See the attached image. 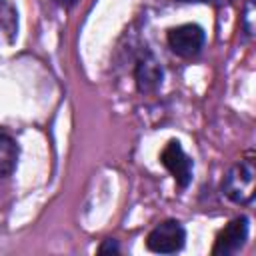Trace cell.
Wrapping results in <instances>:
<instances>
[{"label": "cell", "mask_w": 256, "mask_h": 256, "mask_svg": "<svg viewBox=\"0 0 256 256\" xmlns=\"http://www.w3.org/2000/svg\"><path fill=\"white\" fill-rule=\"evenodd\" d=\"M98 252L100 254H106V252H118V244H116V240H104L102 242V246L98 248Z\"/></svg>", "instance_id": "cell-9"}, {"label": "cell", "mask_w": 256, "mask_h": 256, "mask_svg": "<svg viewBox=\"0 0 256 256\" xmlns=\"http://www.w3.org/2000/svg\"><path fill=\"white\" fill-rule=\"evenodd\" d=\"M166 38L174 54L182 58H192L202 50L206 34L198 24H180L176 28H170Z\"/></svg>", "instance_id": "cell-3"}, {"label": "cell", "mask_w": 256, "mask_h": 256, "mask_svg": "<svg viewBox=\"0 0 256 256\" xmlns=\"http://www.w3.org/2000/svg\"><path fill=\"white\" fill-rule=\"evenodd\" d=\"M178 2H216V4H224L226 0H178Z\"/></svg>", "instance_id": "cell-11"}, {"label": "cell", "mask_w": 256, "mask_h": 256, "mask_svg": "<svg viewBox=\"0 0 256 256\" xmlns=\"http://www.w3.org/2000/svg\"><path fill=\"white\" fill-rule=\"evenodd\" d=\"M246 238H248V218L238 216L220 230V234L216 236V242L212 246V254H216V256L236 254L244 246Z\"/></svg>", "instance_id": "cell-5"}, {"label": "cell", "mask_w": 256, "mask_h": 256, "mask_svg": "<svg viewBox=\"0 0 256 256\" xmlns=\"http://www.w3.org/2000/svg\"><path fill=\"white\" fill-rule=\"evenodd\" d=\"M18 162V144L12 136L0 132V178L12 174Z\"/></svg>", "instance_id": "cell-7"}, {"label": "cell", "mask_w": 256, "mask_h": 256, "mask_svg": "<svg viewBox=\"0 0 256 256\" xmlns=\"http://www.w3.org/2000/svg\"><path fill=\"white\" fill-rule=\"evenodd\" d=\"M160 162L174 176V180H176V184L180 188H186L192 182V168H194V164H192L190 156L182 150L178 140H170L164 146V150L160 154Z\"/></svg>", "instance_id": "cell-4"}, {"label": "cell", "mask_w": 256, "mask_h": 256, "mask_svg": "<svg viewBox=\"0 0 256 256\" xmlns=\"http://www.w3.org/2000/svg\"><path fill=\"white\" fill-rule=\"evenodd\" d=\"M242 26L246 30L248 36L254 34V0H246L244 4V18H242Z\"/></svg>", "instance_id": "cell-8"}, {"label": "cell", "mask_w": 256, "mask_h": 256, "mask_svg": "<svg viewBox=\"0 0 256 256\" xmlns=\"http://www.w3.org/2000/svg\"><path fill=\"white\" fill-rule=\"evenodd\" d=\"M134 78H136V86L140 92H144V94L154 92L162 84V66L158 64V60L152 54H144L136 62Z\"/></svg>", "instance_id": "cell-6"}, {"label": "cell", "mask_w": 256, "mask_h": 256, "mask_svg": "<svg viewBox=\"0 0 256 256\" xmlns=\"http://www.w3.org/2000/svg\"><path fill=\"white\" fill-rule=\"evenodd\" d=\"M54 2H56L58 6H62V8H72L78 0H54Z\"/></svg>", "instance_id": "cell-10"}, {"label": "cell", "mask_w": 256, "mask_h": 256, "mask_svg": "<svg viewBox=\"0 0 256 256\" xmlns=\"http://www.w3.org/2000/svg\"><path fill=\"white\" fill-rule=\"evenodd\" d=\"M184 226L178 220H164L146 236V248L156 254H174L184 246Z\"/></svg>", "instance_id": "cell-2"}, {"label": "cell", "mask_w": 256, "mask_h": 256, "mask_svg": "<svg viewBox=\"0 0 256 256\" xmlns=\"http://www.w3.org/2000/svg\"><path fill=\"white\" fill-rule=\"evenodd\" d=\"M254 162L240 160L236 162L222 180V192L236 204H248L254 198Z\"/></svg>", "instance_id": "cell-1"}]
</instances>
